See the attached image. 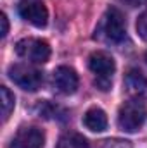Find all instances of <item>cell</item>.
Listing matches in <instances>:
<instances>
[{"label":"cell","instance_id":"6da1fadb","mask_svg":"<svg viewBox=\"0 0 147 148\" xmlns=\"http://www.w3.org/2000/svg\"><path fill=\"white\" fill-rule=\"evenodd\" d=\"M147 119V105L144 100L130 98L125 102L118 112V126L125 133H135L139 131Z\"/></svg>","mask_w":147,"mask_h":148},{"label":"cell","instance_id":"7a4b0ae2","mask_svg":"<svg viewBox=\"0 0 147 148\" xmlns=\"http://www.w3.org/2000/svg\"><path fill=\"white\" fill-rule=\"evenodd\" d=\"M88 67L95 76V86L102 91H107L112 83L111 77L116 69L114 59L106 52H94L88 57Z\"/></svg>","mask_w":147,"mask_h":148},{"label":"cell","instance_id":"3957f363","mask_svg":"<svg viewBox=\"0 0 147 148\" xmlns=\"http://www.w3.org/2000/svg\"><path fill=\"white\" fill-rule=\"evenodd\" d=\"M16 53L33 64H45L50 59V45L40 38H23L16 43Z\"/></svg>","mask_w":147,"mask_h":148},{"label":"cell","instance_id":"277c9868","mask_svg":"<svg viewBox=\"0 0 147 148\" xmlns=\"http://www.w3.org/2000/svg\"><path fill=\"white\" fill-rule=\"evenodd\" d=\"M9 77L26 91H37L43 83V74L28 64H14L9 67Z\"/></svg>","mask_w":147,"mask_h":148},{"label":"cell","instance_id":"5b68a950","mask_svg":"<svg viewBox=\"0 0 147 148\" xmlns=\"http://www.w3.org/2000/svg\"><path fill=\"white\" fill-rule=\"evenodd\" d=\"M102 31L107 41L111 43H121L126 36V23L119 9L111 7L107 9L104 21H102Z\"/></svg>","mask_w":147,"mask_h":148},{"label":"cell","instance_id":"8992f818","mask_svg":"<svg viewBox=\"0 0 147 148\" xmlns=\"http://www.w3.org/2000/svg\"><path fill=\"white\" fill-rule=\"evenodd\" d=\"M17 10H19V16L24 21H28L30 24H33L37 28L47 26L49 10L42 0H21L17 5Z\"/></svg>","mask_w":147,"mask_h":148},{"label":"cell","instance_id":"52a82bcc","mask_svg":"<svg viewBox=\"0 0 147 148\" xmlns=\"http://www.w3.org/2000/svg\"><path fill=\"white\" fill-rule=\"evenodd\" d=\"M45 136L38 127H21L12 138L9 148H43Z\"/></svg>","mask_w":147,"mask_h":148},{"label":"cell","instance_id":"ba28073f","mask_svg":"<svg viewBox=\"0 0 147 148\" xmlns=\"http://www.w3.org/2000/svg\"><path fill=\"white\" fill-rule=\"evenodd\" d=\"M52 83H54V88L59 93L73 95L78 90V74L74 73V69L68 67V66H61L54 71Z\"/></svg>","mask_w":147,"mask_h":148},{"label":"cell","instance_id":"9c48e42d","mask_svg":"<svg viewBox=\"0 0 147 148\" xmlns=\"http://www.w3.org/2000/svg\"><path fill=\"white\" fill-rule=\"evenodd\" d=\"M125 90L132 98L146 100L147 98V77L140 71L132 69L125 76Z\"/></svg>","mask_w":147,"mask_h":148},{"label":"cell","instance_id":"30bf717a","mask_svg":"<svg viewBox=\"0 0 147 148\" xmlns=\"http://www.w3.org/2000/svg\"><path fill=\"white\" fill-rule=\"evenodd\" d=\"M83 124L87 129L94 131V133H102L107 129V115L106 112L99 107H92L85 112L83 115Z\"/></svg>","mask_w":147,"mask_h":148},{"label":"cell","instance_id":"8fae6325","mask_svg":"<svg viewBox=\"0 0 147 148\" xmlns=\"http://www.w3.org/2000/svg\"><path fill=\"white\" fill-rule=\"evenodd\" d=\"M57 148H90V147H88V141L81 134L69 131V133H64L59 138Z\"/></svg>","mask_w":147,"mask_h":148},{"label":"cell","instance_id":"7c38bea8","mask_svg":"<svg viewBox=\"0 0 147 148\" xmlns=\"http://www.w3.org/2000/svg\"><path fill=\"white\" fill-rule=\"evenodd\" d=\"M0 93H2V119L7 121L10 112L14 110V105H16V98L14 95L9 91L7 86H2L0 88Z\"/></svg>","mask_w":147,"mask_h":148},{"label":"cell","instance_id":"4fadbf2b","mask_svg":"<svg viewBox=\"0 0 147 148\" xmlns=\"http://www.w3.org/2000/svg\"><path fill=\"white\" fill-rule=\"evenodd\" d=\"M137 33L142 40H147V10L142 12L139 16V21H137Z\"/></svg>","mask_w":147,"mask_h":148},{"label":"cell","instance_id":"5bb4252c","mask_svg":"<svg viewBox=\"0 0 147 148\" xmlns=\"http://www.w3.org/2000/svg\"><path fill=\"white\" fill-rule=\"evenodd\" d=\"M101 148H132L130 141H125V140H106L102 141V147Z\"/></svg>","mask_w":147,"mask_h":148},{"label":"cell","instance_id":"9a60e30c","mask_svg":"<svg viewBox=\"0 0 147 148\" xmlns=\"http://www.w3.org/2000/svg\"><path fill=\"white\" fill-rule=\"evenodd\" d=\"M0 23H2V31H0V35L3 38V36H7V33H9V21H7V16H5V14L0 16Z\"/></svg>","mask_w":147,"mask_h":148},{"label":"cell","instance_id":"2e32d148","mask_svg":"<svg viewBox=\"0 0 147 148\" xmlns=\"http://www.w3.org/2000/svg\"><path fill=\"white\" fill-rule=\"evenodd\" d=\"M121 2L128 3L130 7H137V5H140V3H146L147 0H121Z\"/></svg>","mask_w":147,"mask_h":148},{"label":"cell","instance_id":"e0dca14e","mask_svg":"<svg viewBox=\"0 0 147 148\" xmlns=\"http://www.w3.org/2000/svg\"><path fill=\"white\" fill-rule=\"evenodd\" d=\"M146 60H147V52H146Z\"/></svg>","mask_w":147,"mask_h":148}]
</instances>
